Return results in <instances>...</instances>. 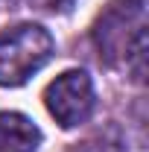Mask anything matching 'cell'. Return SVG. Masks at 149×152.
Wrapping results in <instances>:
<instances>
[{
  "mask_svg": "<svg viewBox=\"0 0 149 152\" xmlns=\"http://www.w3.org/2000/svg\"><path fill=\"white\" fill-rule=\"evenodd\" d=\"M93 44L111 67H126L131 79L146 76V12L143 0H111L93 23Z\"/></svg>",
  "mask_w": 149,
  "mask_h": 152,
  "instance_id": "6da1fadb",
  "label": "cell"
},
{
  "mask_svg": "<svg viewBox=\"0 0 149 152\" xmlns=\"http://www.w3.org/2000/svg\"><path fill=\"white\" fill-rule=\"evenodd\" d=\"M53 56V35L38 23H18L0 32V85L18 88Z\"/></svg>",
  "mask_w": 149,
  "mask_h": 152,
  "instance_id": "7a4b0ae2",
  "label": "cell"
},
{
  "mask_svg": "<svg viewBox=\"0 0 149 152\" xmlns=\"http://www.w3.org/2000/svg\"><path fill=\"white\" fill-rule=\"evenodd\" d=\"M93 82L85 70H64L44 91V105L61 129L82 126L93 111Z\"/></svg>",
  "mask_w": 149,
  "mask_h": 152,
  "instance_id": "3957f363",
  "label": "cell"
},
{
  "mask_svg": "<svg viewBox=\"0 0 149 152\" xmlns=\"http://www.w3.org/2000/svg\"><path fill=\"white\" fill-rule=\"evenodd\" d=\"M41 146V129L18 111H0V152H35Z\"/></svg>",
  "mask_w": 149,
  "mask_h": 152,
  "instance_id": "277c9868",
  "label": "cell"
}]
</instances>
